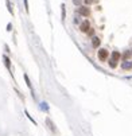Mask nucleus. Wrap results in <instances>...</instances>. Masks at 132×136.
<instances>
[{
	"label": "nucleus",
	"instance_id": "8",
	"mask_svg": "<svg viewBox=\"0 0 132 136\" xmlns=\"http://www.w3.org/2000/svg\"><path fill=\"white\" fill-rule=\"evenodd\" d=\"M3 59H4V63H6V66H7V69L11 72V61H10V58L7 57V55H4V57H3Z\"/></svg>",
	"mask_w": 132,
	"mask_h": 136
},
{
	"label": "nucleus",
	"instance_id": "7",
	"mask_svg": "<svg viewBox=\"0 0 132 136\" xmlns=\"http://www.w3.org/2000/svg\"><path fill=\"white\" fill-rule=\"evenodd\" d=\"M121 69L123 70H131L132 69V61H124L121 63Z\"/></svg>",
	"mask_w": 132,
	"mask_h": 136
},
{
	"label": "nucleus",
	"instance_id": "12",
	"mask_svg": "<svg viewBox=\"0 0 132 136\" xmlns=\"http://www.w3.org/2000/svg\"><path fill=\"white\" fill-rule=\"evenodd\" d=\"M24 4H26V11L28 12V3H27V0H24Z\"/></svg>",
	"mask_w": 132,
	"mask_h": 136
},
{
	"label": "nucleus",
	"instance_id": "2",
	"mask_svg": "<svg viewBox=\"0 0 132 136\" xmlns=\"http://www.w3.org/2000/svg\"><path fill=\"white\" fill-rule=\"evenodd\" d=\"M77 12H78L80 15H82V16H85V18H88L89 15H90V10H89L88 7L81 6V7H78V8H77Z\"/></svg>",
	"mask_w": 132,
	"mask_h": 136
},
{
	"label": "nucleus",
	"instance_id": "13",
	"mask_svg": "<svg viewBox=\"0 0 132 136\" xmlns=\"http://www.w3.org/2000/svg\"><path fill=\"white\" fill-rule=\"evenodd\" d=\"M73 3L74 4H81V0H73Z\"/></svg>",
	"mask_w": 132,
	"mask_h": 136
},
{
	"label": "nucleus",
	"instance_id": "9",
	"mask_svg": "<svg viewBox=\"0 0 132 136\" xmlns=\"http://www.w3.org/2000/svg\"><path fill=\"white\" fill-rule=\"evenodd\" d=\"M24 80H26V84H27V86H28V88L31 89V92H32V96H34V90H32V85H31V81H30V78H28V76H27V74H24Z\"/></svg>",
	"mask_w": 132,
	"mask_h": 136
},
{
	"label": "nucleus",
	"instance_id": "10",
	"mask_svg": "<svg viewBox=\"0 0 132 136\" xmlns=\"http://www.w3.org/2000/svg\"><path fill=\"white\" fill-rule=\"evenodd\" d=\"M24 113H26V116H27V117H28V120H30V121H31V123H34V125H37V121H35V120H34L32 117H31L28 112H27V111H24Z\"/></svg>",
	"mask_w": 132,
	"mask_h": 136
},
{
	"label": "nucleus",
	"instance_id": "11",
	"mask_svg": "<svg viewBox=\"0 0 132 136\" xmlns=\"http://www.w3.org/2000/svg\"><path fill=\"white\" fill-rule=\"evenodd\" d=\"M62 18H65V6L62 4Z\"/></svg>",
	"mask_w": 132,
	"mask_h": 136
},
{
	"label": "nucleus",
	"instance_id": "3",
	"mask_svg": "<svg viewBox=\"0 0 132 136\" xmlns=\"http://www.w3.org/2000/svg\"><path fill=\"white\" fill-rule=\"evenodd\" d=\"M90 28V23H89V20L86 19V20H84L82 23L80 24V31L81 32H86L88 34V30Z\"/></svg>",
	"mask_w": 132,
	"mask_h": 136
},
{
	"label": "nucleus",
	"instance_id": "14",
	"mask_svg": "<svg viewBox=\"0 0 132 136\" xmlns=\"http://www.w3.org/2000/svg\"><path fill=\"white\" fill-rule=\"evenodd\" d=\"M89 35H93V28H89Z\"/></svg>",
	"mask_w": 132,
	"mask_h": 136
},
{
	"label": "nucleus",
	"instance_id": "1",
	"mask_svg": "<svg viewBox=\"0 0 132 136\" xmlns=\"http://www.w3.org/2000/svg\"><path fill=\"white\" fill-rule=\"evenodd\" d=\"M108 55H109V53H108L107 49H100L98 53H97V57H98V59L101 62H105L108 59Z\"/></svg>",
	"mask_w": 132,
	"mask_h": 136
},
{
	"label": "nucleus",
	"instance_id": "4",
	"mask_svg": "<svg viewBox=\"0 0 132 136\" xmlns=\"http://www.w3.org/2000/svg\"><path fill=\"white\" fill-rule=\"evenodd\" d=\"M100 45H101V38L93 37V38H92V47H93V49H98Z\"/></svg>",
	"mask_w": 132,
	"mask_h": 136
},
{
	"label": "nucleus",
	"instance_id": "5",
	"mask_svg": "<svg viewBox=\"0 0 132 136\" xmlns=\"http://www.w3.org/2000/svg\"><path fill=\"white\" fill-rule=\"evenodd\" d=\"M46 123H47V125H49V128H50V131H51L53 133H57V128H55V125H54V123L51 121V119L47 117V119H46Z\"/></svg>",
	"mask_w": 132,
	"mask_h": 136
},
{
	"label": "nucleus",
	"instance_id": "6",
	"mask_svg": "<svg viewBox=\"0 0 132 136\" xmlns=\"http://www.w3.org/2000/svg\"><path fill=\"white\" fill-rule=\"evenodd\" d=\"M120 58H121V53H120V51H112V55H111V59L112 61L119 62Z\"/></svg>",
	"mask_w": 132,
	"mask_h": 136
}]
</instances>
